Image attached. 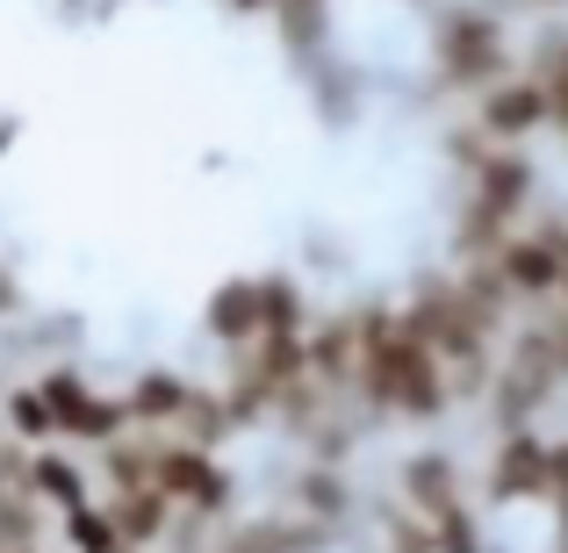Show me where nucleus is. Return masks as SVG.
Listing matches in <instances>:
<instances>
[{"mask_svg":"<svg viewBox=\"0 0 568 553\" xmlns=\"http://www.w3.org/2000/svg\"><path fill=\"white\" fill-rule=\"evenodd\" d=\"M518 65H526L518 29H511V14L489 8V0H460V8H446L439 22H432V80H439L446 94L475 101L497 80H511Z\"/></svg>","mask_w":568,"mask_h":553,"instance_id":"nucleus-1","label":"nucleus"},{"mask_svg":"<svg viewBox=\"0 0 568 553\" xmlns=\"http://www.w3.org/2000/svg\"><path fill=\"white\" fill-rule=\"evenodd\" d=\"M468 130L489 137V144H540V137H555V101H547V86L518 65L511 80H497L489 94L468 101Z\"/></svg>","mask_w":568,"mask_h":553,"instance_id":"nucleus-2","label":"nucleus"},{"mask_svg":"<svg viewBox=\"0 0 568 553\" xmlns=\"http://www.w3.org/2000/svg\"><path fill=\"white\" fill-rule=\"evenodd\" d=\"M202 331H209V346H223V360H231V352H252L266 331H274V309H266V266H260V274H231V280L209 288Z\"/></svg>","mask_w":568,"mask_h":553,"instance_id":"nucleus-3","label":"nucleus"},{"mask_svg":"<svg viewBox=\"0 0 568 553\" xmlns=\"http://www.w3.org/2000/svg\"><path fill=\"white\" fill-rule=\"evenodd\" d=\"M14 317H22V280L0 266V324H14Z\"/></svg>","mask_w":568,"mask_h":553,"instance_id":"nucleus-4","label":"nucleus"}]
</instances>
